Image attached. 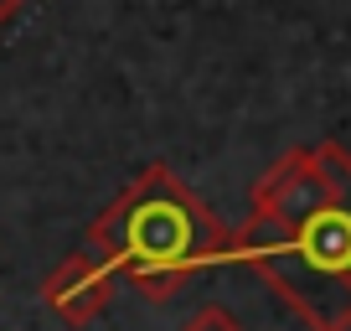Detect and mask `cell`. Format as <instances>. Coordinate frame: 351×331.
<instances>
[{
	"label": "cell",
	"mask_w": 351,
	"mask_h": 331,
	"mask_svg": "<svg viewBox=\"0 0 351 331\" xmlns=\"http://www.w3.org/2000/svg\"><path fill=\"white\" fill-rule=\"evenodd\" d=\"M114 295V275L93 249L83 254H67L52 275L42 279V306L52 310L62 326H88Z\"/></svg>",
	"instance_id": "cell-3"
},
{
	"label": "cell",
	"mask_w": 351,
	"mask_h": 331,
	"mask_svg": "<svg viewBox=\"0 0 351 331\" xmlns=\"http://www.w3.org/2000/svg\"><path fill=\"white\" fill-rule=\"evenodd\" d=\"M181 331H243V321L232 316L228 306H202V310H197V316H191Z\"/></svg>",
	"instance_id": "cell-4"
},
{
	"label": "cell",
	"mask_w": 351,
	"mask_h": 331,
	"mask_svg": "<svg viewBox=\"0 0 351 331\" xmlns=\"http://www.w3.org/2000/svg\"><path fill=\"white\" fill-rule=\"evenodd\" d=\"M21 5H26V0H0V26L11 21V16H16V11H21Z\"/></svg>",
	"instance_id": "cell-5"
},
{
	"label": "cell",
	"mask_w": 351,
	"mask_h": 331,
	"mask_svg": "<svg viewBox=\"0 0 351 331\" xmlns=\"http://www.w3.org/2000/svg\"><path fill=\"white\" fill-rule=\"evenodd\" d=\"M232 259L253 269L310 331H351V150L336 140L285 150L248 197Z\"/></svg>",
	"instance_id": "cell-1"
},
{
	"label": "cell",
	"mask_w": 351,
	"mask_h": 331,
	"mask_svg": "<svg viewBox=\"0 0 351 331\" xmlns=\"http://www.w3.org/2000/svg\"><path fill=\"white\" fill-rule=\"evenodd\" d=\"M88 249L145 300H171L186 275L232 259V228H222L217 212L165 161H150L88 222Z\"/></svg>",
	"instance_id": "cell-2"
}]
</instances>
